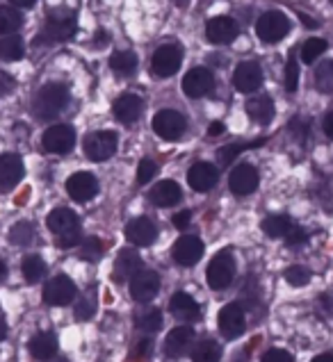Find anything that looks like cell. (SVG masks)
Instances as JSON below:
<instances>
[{
  "mask_svg": "<svg viewBox=\"0 0 333 362\" xmlns=\"http://www.w3.org/2000/svg\"><path fill=\"white\" fill-rule=\"evenodd\" d=\"M67 103H69V89L64 85H60V82H50V85H44L37 91V96L33 100V112L37 119L48 121L57 117L67 107Z\"/></svg>",
  "mask_w": 333,
  "mask_h": 362,
  "instance_id": "cell-1",
  "label": "cell"
},
{
  "mask_svg": "<svg viewBox=\"0 0 333 362\" xmlns=\"http://www.w3.org/2000/svg\"><path fill=\"white\" fill-rule=\"evenodd\" d=\"M290 33V21L283 12H265L256 23V35L263 44H278Z\"/></svg>",
  "mask_w": 333,
  "mask_h": 362,
  "instance_id": "cell-2",
  "label": "cell"
},
{
  "mask_svg": "<svg viewBox=\"0 0 333 362\" xmlns=\"http://www.w3.org/2000/svg\"><path fill=\"white\" fill-rule=\"evenodd\" d=\"M117 146H119V137L112 130H98L85 137V155L94 162L110 160L117 153Z\"/></svg>",
  "mask_w": 333,
  "mask_h": 362,
  "instance_id": "cell-3",
  "label": "cell"
},
{
  "mask_svg": "<svg viewBox=\"0 0 333 362\" xmlns=\"http://www.w3.org/2000/svg\"><path fill=\"white\" fill-rule=\"evenodd\" d=\"M183 64V53L179 46L164 44L151 57V74L155 78H171Z\"/></svg>",
  "mask_w": 333,
  "mask_h": 362,
  "instance_id": "cell-4",
  "label": "cell"
},
{
  "mask_svg": "<svg viewBox=\"0 0 333 362\" xmlns=\"http://www.w3.org/2000/svg\"><path fill=\"white\" fill-rule=\"evenodd\" d=\"M185 128H187L185 117L176 110H160L158 115L153 117V132L166 141L181 139L185 134Z\"/></svg>",
  "mask_w": 333,
  "mask_h": 362,
  "instance_id": "cell-5",
  "label": "cell"
},
{
  "mask_svg": "<svg viewBox=\"0 0 333 362\" xmlns=\"http://www.w3.org/2000/svg\"><path fill=\"white\" fill-rule=\"evenodd\" d=\"M213 89H215V76L205 66H194L183 78V94L187 98H203Z\"/></svg>",
  "mask_w": 333,
  "mask_h": 362,
  "instance_id": "cell-6",
  "label": "cell"
},
{
  "mask_svg": "<svg viewBox=\"0 0 333 362\" xmlns=\"http://www.w3.org/2000/svg\"><path fill=\"white\" fill-rule=\"evenodd\" d=\"M233 276H235V260L231 253H220L213 257L210 267H208V285L213 289H224L233 283Z\"/></svg>",
  "mask_w": 333,
  "mask_h": 362,
  "instance_id": "cell-7",
  "label": "cell"
},
{
  "mask_svg": "<svg viewBox=\"0 0 333 362\" xmlns=\"http://www.w3.org/2000/svg\"><path fill=\"white\" fill-rule=\"evenodd\" d=\"M44 148L48 153H55V155H67L71 148L76 146V130L67 126V123H60V126H53L44 132Z\"/></svg>",
  "mask_w": 333,
  "mask_h": 362,
  "instance_id": "cell-8",
  "label": "cell"
},
{
  "mask_svg": "<svg viewBox=\"0 0 333 362\" xmlns=\"http://www.w3.org/2000/svg\"><path fill=\"white\" fill-rule=\"evenodd\" d=\"M76 283L69 276H55L44 287V301L48 305H69L76 298Z\"/></svg>",
  "mask_w": 333,
  "mask_h": 362,
  "instance_id": "cell-9",
  "label": "cell"
},
{
  "mask_svg": "<svg viewBox=\"0 0 333 362\" xmlns=\"http://www.w3.org/2000/svg\"><path fill=\"white\" fill-rule=\"evenodd\" d=\"M78 23H76V16L74 14H64V16H57V14H50L48 23L41 30V41H69L71 37L76 35Z\"/></svg>",
  "mask_w": 333,
  "mask_h": 362,
  "instance_id": "cell-10",
  "label": "cell"
},
{
  "mask_svg": "<svg viewBox=\"0 0 333 362\" xmlns=\"http://www.w3.org/2000/svg\"><path fill=\"white\" fill-rule=\"evenodd\" d=\"M217 324H220V333L226 337V339H235L244 333V310L242 305L237 303H228L220 310V317H217Z\"/></svg>",
  "mask_w": 333,
  "mask_h": 362,
  "instance_id": "cell-11",
  "label": "cell"
},
{
  "mask_svg": "<svg viewBox=\"0 0 333 362\" xmlns=\"http://www.w3.org/2000/svg\"><path fill=\"white\" fill-rule=\"evenodd\" d=\"M160 292V276L155 272H137L130 278V296L137 303L153 301Z\"/></svg>",
  "mask_w": 333,
  "mask_h": 362,
  "instance_id": "cell-12",
  "label": "cell"
},
{
  "mask_svg": "<svg viewBox=\"0 0 333 362\" xmlns=\"http://www.w3.org/2000/svg\"><path fill=\"white\" fill-rule=\"evenodd\" d=\"M23 160L14 153H5L0 155V194L12 192L16 185L23 178Z\"/></svg>",
  "mask_w": 333,
  "mask_h": 362,
  "instance_id": "cell-13",
  "label": "cell"
},
{
  "mask_svg": "<svg viewBox=\"0 0 333 362\" xmlns=\"http://www.w3.org/2000/svg\"><path fill=\"white\" fill-rule=\"evenodd\" d=\"M237 37V23L231 16H215L208 21L205 25V39L215 46H224L231 44V41Z\"/></svg>",
  "mask_w": 333,
  "mask_h": 362,
  "instance_id": "cell-14",
  "label": "cell"
},
{
  "mask_svg": "<svg viewBox=\"0 0 333 362\" xmlns=\"http://www.w3.org/2000/svg\"><path fill=\"white\" fill-rule=\"evenodd\" d=\"M233 85L237 87V91H242V94L258 91L263 87V69H260L256 62H242V64H237L233 74Z\"/></svg>",
  "mask_w": 333,
  "mask_h": 362,
  "instance_id": "cell-15",
  "label": "cell"
},
{
  "mask_svg": "<svg viewBox=\"0 0 333 362\" xmlns=\"http://www.w3.org/2000/svg\"><path fill=\"white\" fill-rule=\"evenodd\" d=\"M67 192H69L71 199L78 201V203L91 201L94 196L98 194V180L87 171H78L67 180Z\"/></svg>",
  "mask_w": 333,
  "mask_h": 362,
  "instance_id": "cell-16",
  "label": "cell"
},
{
  "mask_svg": "<svg viewBox=\"0 0 333 362\" xmlns=\"http://www.w3.org/2000/svg\"><path fill=\"white\" fill-rule=\"evenodd\" d=\"M228 187L237 196H249L258 187V171L252 164H237L228 175Z\"/></svg>",
  "mask_w": 333,
  "mask_h": 362,
  "instance_id": "cell-17",
  "label": "cell"
},
{
  "mask_svg": "<svg viewBox=\"0 0 333 362\" xmlns=\"http://www.w3.org/2000/svg\"><path fill=\"white\" fill-rule=\"evenodd\" d=\"M158 237V226L149 216H137L126 226V240L135 246H149Z\"/></svg>",
  "mask_w": 333,
  "mask_h": 362,
  "instance_id": "cell-18",
  "label": "cell"
},
{
  "mask_svg": "<svg viewBox=\"0 0 333 362\" xmlns=\"http://www.w3.org/2000/svg\"><path fill=\"white\" fill-rule=\"evenodd\" d=\"M217 178H220V173H217L215 164L208 162H196L187 171V182L194 192H210L217 185Z\"/></svg>",
  "mask_w": 333,
  "mask_h": 362,
  "instance_id": "cell-19",
  "label": "cell"
},
{
  "mask_svg": "<svg viewBox=\"0 0 333 362\" xmlns=\"http://www.w3.org/2000/svg\"><path fill=\"white\" fill-rule=\"evenodd\" d=\"M201 255H203V242L199 237H192V235L181 237L174 246V260L181 267H194L201 260Z\"/></svg>",
  "mask_w": 333,
  "mask_h": 362,
  "instance_id": "cell-20",
  "label": "cell"
},
{
  "mask_svg": "<svg viewBox=\"0 0 333 362\" xmlns=\"http://www.w3.org/2000/svg\"><path fill=\"white\" fill-rule=\"evenodd\" d=\"M142 110H144V103L140 96L135 94H123L114 100L112 105V115L117 121L121 123H135L140 117H142Z\"/></svg>",
  "mask_w": 333,
  "mask_h": 362,
  "instance_id": "cell-21",
  "label": "cell"
},
{
  "mask_svg": "<svg viewBox=\"0 0 333 362\" xmlns=\"http://www.w3.org/2000/svg\"><path fill=\"white\" fill-rule=\"evenodd\" d=\"M46 226H48V230L53 235H57V237L80 230L78 214L74 210H69V208H57V210L50 212L48 219H46Z\"/></svg>",
  "mask_w": 333,
  "mask_h": 362,
  "instance_id": "cell-22",
  "label": "cell"
},
{
  "mask_svg": "<svg viewBox=\"0 0 333 362\" xmlns=\"http://www.w3.org/2000/svg\"><path fill=\"white\" fill-rule=\"evenodd\" d=\"M142 269V257L137 251L132 248H121L117 260H114V281H126V278H132Z\"/></svg>",
  "mask_w": 333,
  "mask_h": 362,
  "instance_id": "cell-23",
  "label": "cell"
},
{
  "mask_svg": "<svg viewBox=\"0 0 333 362\" xmlns=\"http://www.w3.org/2000/svg\"><path fill=\"white\" fill-rule=\"evenodd\" d=\"M194 339V330L190 326H181V328H174L169 335L164 339V354L169 358H181L183 354H187Z\"/></svg>",
  "mask_w": 333,
  "mask_h": 362,
  "instance_id": "cell-24",
  "label": "cell"
},
{
  "mask_svg": "<svg viewBox=\"0 0 333 362\" xmlns=\"http://www.w3.org/2000/svg\"><path fill=\"white\" fill-rule=\"evenodd\" d=\"M169 310H171V315L176 319H181V322H187V324H192L199 319V303L194 301V298L190 294H185V292H176L171 296V301H169Z\"/></svg>",
  "mask_w": 333,
  "mask_h": 362,
  "instance_id": "cell-25",
  "label": "cell"
},
{
  "mask_svg": "<svg viewBox=\"0 0 333 362\" xmlns=\"http://www.w3.org/2000/svg\"><path fill=\"white\" fill-rule=\"evenodd\" d=\"M149 201L158 208H171L181 201V187L179 182L174 180H162V182H155L153 189L149 192Z\"/></svg>",
  "mask_w": 333,
  "mask_h": 362,
  "instance_id": "cell-26",
  "label": "cell"
},
{
  "mask_svg": "<svg viewBox=\"0 0 333 362\" xmlns=\"http://www.w3.org/2000/svg\"><path fill=\"white\" fill-rule=\"evenodd\" d=\"M30 354H33L37 360L46 362L57 354V339L53 333H39L30 339Z\"/></svg>",
  "mask_w": 333,
  "mask_h": 362,
  "instance_id": "cell-27",
  "label": "cell"
},
{
  "mask_svg": "<svg viewBox=\"0 0 333 362\" xmlns=\"http://www.w3.org/2000/svg\"><path fill=\"white\" fill-rule=\"evenodd\" d=\"M247 112H249V117H252L254 121L258 123H269L274 119V103L269 96H254V98H249L247 103Z\"/></svg>",
  "mask_w": 333,
  "mask_h": 362,
  "instance_id": "cell-28",
  "label": "cell"
},
{
  "mask_svg": "<svg viewBox=\"0 0 333 362\" xmlns=\"http://www.w3.org/2000/svg\"><path fill=\"white\" fill-rule=\"evenodd\" d=\"M23 25V14L16 7L0 5V35H16Z\"/></svg>",
  "mask_w": 333,
  "mask_h": 362,
  "instance_id": "cell-29",
  "label": "cell"
},
{
  "mask_svg": "<svg viewBox=\"0 0 333 362\" xmlns=\"http://www.w3.org/2000/svg\"><path fill=\"white\" fill-rule=\"evenodd\" d=\"M26 53V46H23V39L16 37V35H5L0 37V59L5 62H18Z\"/></svg>",
  "mask_w": 333,
  "mask_h": 362,
  "instance_id": "cell-30",
  "label": "cell"
},
{
  "mask_svg": "<svg viewBox=\"0 0 333 362\" xmlns=\"http://www.w3.org/2000/svg\"><path fill=\"white\" fill-rule=\"evenodd\" d=\"M21 272H23V278L30 285H35V283H39L41 278L46 276V262L41 260L39 255H28V257H23Z\"/></svg>",
  "mask_w": 333,
  "mask_h": 362,
  "instance_id": "cell-31",
  "label": "cell"
},
{
  "mask_svg": "<svg viewBox=\"0 0 333 362\" xmlns=\"http://www.w3.org/2000/svg\"><path fill=\"white\" fill-rule=\"evenodd\" d=\"M222 346L215 339H203L192 351V362H220Z\"/></svg>",
  "mask_w": 333,
  "mask_h": 362,
  "instance_id": "cell-32",
  "label": "cell"
},
{
  "mask_svg": "<svg viewBox=\"0 0 333 362\" xmlns=\"http://www.w3.org/2000/svg\"><path fill=\"white\" fill-rule=\"evenodd\" d=\"M290 226L293 223H290L286 214H272L263 221V233L267 237H272V240H281V237H286V233L290 230Z\"/></svg>",
  "mask_w": 333,
  "mask_h": 362,
  "instance_id": "cell-33",
  "label": "cell"
},
{
  "mask_svg": "<svg viewBox=\"0 0 333 362\" xmlns=\"http://www.w3.org/2000/svg\"><path fill=\"white\" fill-rule=\"evenodd\" d=\"M110 69L121 76H128L137 69V55L130 53V50H119V53H114L110 57Z\"/></svg>",
  "mask_w": 333,
  "mask_h": 362,
  "instance_id": "cell-34",
  "label": "cell"
},
{
  "mask_svg": "<svg viewBox=\"0 0 333 362\" xmlns=\"http://www.w3.org/2000/svg\"><path fill=\"white\" fill-rule=\"evenodd\" d=\"M267 139L263 137V139H256V141H252V144H231V146H224V148H220L217 151V162L220 164H231L237 155H240L242 151H247V148H258V146H263Z\"/></svg>",
  "mask_w": 333,
  "mask_h": 362,
  "instance_id": "cell-35",
  "label": "cell"
},
{
  "mask_svg": "<svg viewBox=\"0 0 333 362\" xmlns=\"http://www.w3.org/2000/svg\"><path fill=\"white\" fill-rule=\"evenodd\" d=\"M35 240V226L30 221H18L9 228V242L14 246H28Z\"/></svg>",
  "mask_w": 333,
  "mask_h": 362,
  "instance_id": "cell-36",
  "label": "cell"
},
{
  "mask_svg": "<svg viewBox=\"0 0 333 362\" xmlns=\"http://www.w3.org/2000/svg\"><path fill=\"white\" fill-rule=\"evenodd\" d=\"M315 87L322 94H333V62H322L315 71Z\"/></svg>",
  "mask_w": 333,
  "mask_h": 362,
  "instance_id": "cell-37",
  "label": "cell"
},
{
  "mask_svg": "<svg viewBox=\"0 0 333 362\" xmlns=\"http://www.w3.org/2000/svg\"><path fill=\"white\" fill-rule=\"evenodd\" d=\"M78 255L82 260H98L103 255V242L98 237H85V240L80 242V248H78Z\"/></svg>",
  "mask_w": 333,
  "mask_h": 362,
  "instance_id": "cell-38",
  "label": "cell"
},
{
  "mask_svg": "<svg viewBox=\"0 0 333 362\" xmlns=\"http://www.w3.org/2000/svg\"><path fill=\"white\" fill-rule=\"evenodd\" d=\"M324 50H327V41L313 37V39H308L304 46H301V59H304L306 64H313V62H315L322 53H324Z\"/></svg>",
  "mask_w": 333,
  "mask_h": 362,
  "instance_id": "cell-39",
  "label": "cell"
},
{
  "mask_svg": "<svg viewBox=\"0 0 333 362\" xmlns=\"http://www.w3.org/2000/svg\"><path fill=\"white\" fill-rule=\"evenodd\" d=\"M137 326L142 330H147V333H158V330L162 328V313H160V310H155V308L147 310L144 315H140Z\"/></svg>",
  "mask_w": 333,
  "mask_h": 362,
  "instance_id": "cell-40",
  "label": "cell"
},
{
  "mask_svg": "<svg viewBox=\"0 0 333 362\" xmlns=\"http://www.w3.org/2000/svg\"><path fill=\"white\" fill-rule=\"evenodd\" d=\"M286 281L293 285V287H304L310 283V272L306 267H301V264H293V267H288L286 269Z\"/></svg>",
  "mask_w": 333,
  "mask_h": 362,
  "instance_id": "cell-41",
  "label": "cell"
},
{
  "mask_svg": "<svg viewBox=\"0 0 333 362\" xmlns=\"http://www.w3.org/2000/svg\"><path fill=\"white\" fill-rule=\"evenodd\" d=\"M297 87H299V62L295 55H290L286 64V91L288 94H295Z\"/></svg>",
  "mask_w": 333,
  "mask_h": 362,
  "instance_id": "cell-42",
  "label": "cell"
},
{
  "mask_svg": "<svg viewBox=\"0 0 333 362\" xmlns=\"http://www.w3.org/2000/svg\"><path fill=\"white\" fill-rule=\"evenodd\" d=\"M155 175H158V164H155L153 160H149V158H144L140 162V167H137V182L140 185H149Z\"/></svg>",
  "mask_w": 333,
  "mask_h": 362,
  "instance_id": "cell-43",
  "label": "cell"
},
{
  "mask_svg": "<svg viewBox=\"0 0 333 362\" xmlns=\"http://www.w3.org/2000/svg\"><path fill=\"white\" fill-rule=\"evenodd\" d=\"M94 313H96V301H94L91 296H82L76 305V319L78 322H89Z\"/></svg>",
  "mask_w": 333,
  "mask_h": 362,
  "instance_id": "cell-44",
  "label": "cell"
},
{
  "mask_svg": "<svg viewBox=\"0 0 333 362\" xmlns=\"http://www.w3.org/2000/svg\"><path fill=\"white\" fill-rule=\"evenodd\" d=\"M242 301H244V308L242 310H249L258 303V285H256V278H249V281L242 285Z\"/></svg>",
  "mask_w": 333,
  "mask_h": 362,
  "instance_id": "cell-45",
  "label": "cell"
},
{
  "mask_svg": "<svg viewBox=\"0 0 333 362\" xmlns=\"http://www.w3.org/2000/svg\"><path fill=\"white\" fill-rule=\"evenodd\" d=\"M286 242H288V246L304 244L306 242V230L304 228H297V226H290V230L286 233Z\"/></svg>",
  "mask_w": 333,
  "mask_h": 362,
  "instance_id": "cell-46",
  "label": "cell"
},
{
  "mask_svg": "<svg viewBox=\"0 0 333 362\" xmlns=\"http://www.w3.org/2000/svg\"><path fill=\"white\" fill-rule=\"evenodd\" d=\"M260 362H293V356H290L288 351L272 349V351H267V354L263 356V360H260Z\"/></svg>",
  "mask_w": 333,
  "mask_h": 362,
  "instance_id": "cell-47",
  "label": "cell"
},
{
  "mask_svg": "<svg viewBox=\"0 0 333 362\" xmlns=\"http://www.w3.org/2000/svg\"><path fill=\"white\" fill-rule=\"evenodd\" d=\"M14 87H16V80L9 74H5V71H0V98L7 96V94H12Z\"/></svg>",
  "mask_w": 333,
  "mask_h": 362,
  "instance_id": "cell-48",
  "label": "cell"
},
{
  "mask_svg": "<svg viewBox=\"0 0 333 362\" xmlns=\"http://www.w3.org/2000/svg\"><path fill=\"white\" fill-rule=\"evenodd\" d=\"M55 244H57L60 248H71V246H78V244H80V230H76V233H69V235H60L57 240H55Z\"/></svg>",
  "mask_w": 333,
  "mask_h": 362,
  "instance_id": "cell-49",
  "label": "cell"
},
{
  "mask_svg": "<svg viewBox=\"0 0 333 362\" xmlns=\"http://www.w3.org/2000/svg\"><path fill=\"white\" fill-rule=\"evenodd\" d=\"M290 132L295 134V139L299 141V144H304V139H306V132H308V128H306V123L304 121H299V119H295L293 123H290Z\"/></svg>",
  "mask_w": 333,
  "mask_h": 362,
  "instance_id": "cell-50",
  "label": "cell"
},
{
  "mask_svg": "<svg viewBox=\"0 0 333 362\" xmlns=\"http://www.w3.org/2000/svg\"><path fill=\"white\" fill-rule=\"evenodd\" d=\"M190 221H192V212L190 210H183V212H179V214L174 216V226L179 230H185L187 226H190Z\"/></svg>",
  "mask_w": 333,
  "mask_h": 362,
  "instance_id": "cell-51",
  "label": "cell"
},
{
  "mask_svg": "<svg viewBox=\"0 0 333 362\" xmlns=\"http://www.w3.org/2000/svg\"><path fill=\"white\" fill-rule=\"evenodd\" d=\"M320 303H322V308L327 310V313H331V315H333V292L322 294V296H320Z\"/></svg>",
  "mask_w": 333,
  "mask_h": 362,
  "instance_id": "cell-52",
  "label": "cell"
},
{
  "mask_svg": "<svg viewBox=\"0 0 333 362\" xmlns=\"http://www.w3.org/2000/svg\"><path fill=\"white\" fill-rule=\"evenodd\" d=\"M222 132H224V123L222 121H213L210 126H208V134H210V137H220Z\"/></svg>",
  "mask_w": 333,
  "mask_h": 362,
  "instance_id": "cell-53",
  "label": "cell"
},
{
  "mask_svg": "<svg viewBox=\"0 0 333 362\" xmlns=\"http://www.w3.org/2000/svg\"><path fill=\"white\" fill-rule=\"evenodd\" d=\"M324 132H327L329 139H333V112H329L327 119H324Z\"/></svg>",
  "mask_w": 333,
  "mask_h": 362,
  "instance_id": "cell-54",
  "label": "cell"
},
{
  "mask_svg": "<svg viewBox=\"0 0 333 362\" xmlns=\"http://www.w3.org/2000/svg\"><path fill=\"white\" fill-rule=\"evenodd\" d=\"M149 349H151V342H149V339H142V342L137 344V349H135V356H144V354H149Z\"/></svg>",
  "mask_w": 333,
  "mask_h": 362,
  "instance_id": "cell-55",
  "label": "cell"
},
{
  "mask_svg": "<svg viewBox=\"0 0 333 362\" xmlns=\"http://www.w3.org/2000/svg\"><path fill=\"white\" fill-rule=\"evenodd\" d=\"M9 3H12L14 7H33L37 0H9Z\"/></svg>",
  "mask_w": 333,
  "mask_h": 362,
  "instance_id": "cell-56",
  "label": "cell"
},
{
  "mask_svg": "<svg viewBox=\"0 0 333 362\" xmlns=\"http://www.w3.org/2000/svg\"><path fill=\"white\" fill-rule=\"evenodd\" d=\"M299 18L304 21V25H306V28H317V23H315V21H310L308 14H299Z\"/></svg>",
  "mask_w": 333,
  "mask_h": 362,
  "instance_id": "cell-57",
  "label": "cell"
},
{
  "mask_svg": "<svg viewBox=\"0 0 333 362\" xmlns=\"http://www.w3.org/2000/svg\"><path fill=\"white\" fill-rule=\"evenodd\" d=\"M310 362H333V354H322V356L313 358Z\"/></svg>",
  "mask_w": 333,
  "mask_h": 362,
  "instance_id": "cell-58",
  "label": "cell"
},
{
  "mask_svg": "<svg viewBox=\"0 0 333 362\" xmlns=\"http://www.w3.org/2000/svg\"><path fill=\"white\" fill-rule=\"evenodd\" d=\"M5 276H7V264H5L3 260H0V283L5 281Z\"/></svg>",
  "mask_w": 333,
  "mask_h": 362,
  "instance_id": "cell-59",
  "label": "cell"
},
{
  "mask_svg": "<svg viewBox=\"0 0 333 362\" xmlns=\"http://www.w3.org/2000/svg\"><path fill=\"white\" fill-rule=\"evenodd\" d=\"M5 335H7V324H5V322H0V342L5 339Z\"/></svg>",
  "mask_w": 333,
  "mask_h": 362,
  "instance_id": "cell-60",
  "label": "cell"
},
{
  "mask_svg": "<svg viewBox=\"0 0 333 362\" xmlns=\"http://www.w3.org/2000/svg\"><path fill=\"white\" fill-rule=\"evenodd\" d=\"M174 3L179 7H187V5H190V0H174Z\"/></svg>",
  "mask_w": 333,
  "mask_h": 362,
  "instance_id": "cell-61",
  "label": "cell"
},
{
  "mask_svg": "<svg viewBox=\"0 0 333 362\" xmlns=\"http://www.w3.org/2000/svg\"><path fill=\"white\" fill-rule=\"evenodd\" d=\"M62 362H64V360H62Z\"/></svg>",
  "mask_w": 333,
  "mask_h": 362,
  "instance_id": "cell-62",
  "label": "cell"
},
{
  "mask_svg": "<svg viewBox=\"0 0 333 362\" xmlns=\"http://www.w3.org/2000/svg\"><path fill=\"white\" fill-rule=\"evenodd\" d=\"M331 3H333V0H331Z\"/></svg>",
  "mask_w": 333,
  "mask_h": 362,
  "instance_id": "cell-63",
  "label": "cell"
}]
</instances>
